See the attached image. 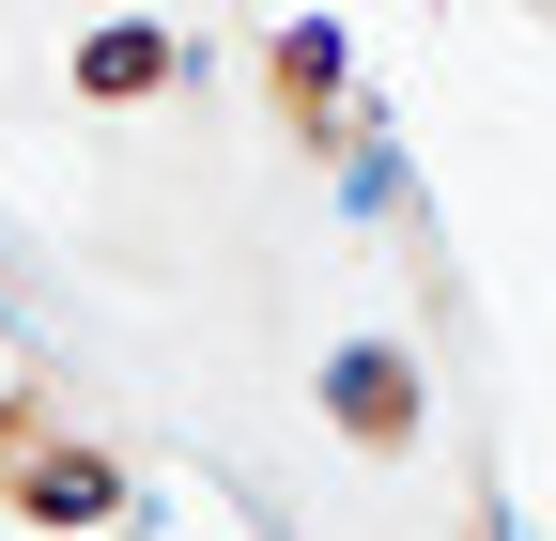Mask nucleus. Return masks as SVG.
I'll list each match as a JSON object with an SVG mask.
<instances>
[{
	"label": "nucleus",
	"mask_w": 556,
	"mask_h": 541,
	"mask_svg": "<svg viewBox=\"0 0 556 541\" xmlns=\"http://www.w3.org/2000/svg\"><path fill=\"white\" fill-rule=\"evenodd\" d=\"M325 418L356 433V449H402V433H417V356H402V341H340V372H325Z\"/></svg>",
	"instance_id": "1"
},
{
	"label": "nucleus",
	"mask_w": 556,
	"mask_h": 541,
	"mask_svg": "<svg viewBox=\"0 0 556 541\" xmlns=\"http://www.w3.org/2000/svg\"><path fill=\"white\" fill-rule=\"evenodd\" d=\"M31 511H109V464H31Z\"/></svg>",
	"instance_id": "4"
},
{
	"label": "nucleus",
	"mask_w": 556,
	"mask_h": 541,
	"mask_svg": "<svg viewBox=\"0 0 556 541\" xmlns=\"http://www.w3.org/2000/svg\"><path fill=\"white\" fill-rule=\"evenodd\" d=\"M278 93L325 109V93H340V32H278Z\"/></svg>",
	"instance_id": "3"
},
{
	"label": "nucleus",
	"mask_w": 556,
	"mask_h": 541,
	"mask_svg": "<svg viewBox=\"0 0 556 541\" xmlns=\"http://www.w3.org/2000/svg\"><path fill=\"white\" fill-rule=\"evenodd\" d=\"M78 78H93V93H155V78H170V32H155V16L93 32V62H78Z\"/></svg>",
	"instance_id": "2"
}]
</instances>
